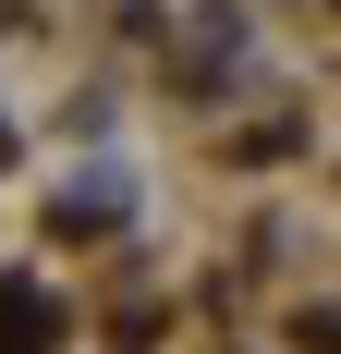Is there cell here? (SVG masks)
Wrapping results in <instances>:
<instances>
[{
  "label": "cell",
  "instance_id": "1",
  "mask_svg": "<svg viewBox=\"0 0 341 354\" xmlns=\"http://www.w3.org/2000/svg\"><path fill=\"white\" fill-rule=\"evenodd\" d=\"M37 342H49V306L25 281H0V354H37Z\"/></svg>",
  "mask_w": 341,
  "mask_h": 354
}]
</instances>
